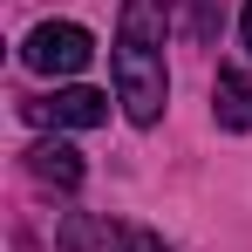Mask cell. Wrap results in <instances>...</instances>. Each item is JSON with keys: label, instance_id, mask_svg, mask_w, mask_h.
Returning a JSON list of instances; mask_svg holds the SVG:
<instances>
[{"label": "cell", "instance_id": "cell-1", "mask_svg": "<svg viewBox=\"0 0 252 252\" xmlns=\"http://www.w3.org/2000/svg\"><path fill=\"white\" fill-rule=\"evenodd\" d=\"M164 34H170V0H123V28H116V102L136 129H150L164 116L170 68H164Z\"/></svg>", "mask_w": 252, "mask_h": 252}, {"label": "cell", "instance_id": "cell-4", "mask_svg": "<svg viewBox=\"0 0 252 252\" xmlns=\"http://www.w3.org/2000/svg\"><path fill=\"white\" fill-rule=\"evenodd\" d=\"M62 246L68 252H164V239H150L143 225H116V218H68Z\"/></svg>", "mask_w": 252, "mask_h": 252}, {"label": "cell", "instance_id": "cell-3", "mask_svg": "<svg viewBox=\"0 0 252 252\" xmlns=\"http://www.w3.org/2000/svg\"><path fill=\"white\" fill-rule=\"evenodd\" d=\"M28 109V123H48V129H95L109 123V95L102 89H55V95H41V102H21Z\"/></svg>", "mask_w": 252, "mask_h": 252}, {"label": "cell", "instance_id": "cell-6", "mask_svg": "<svg viewBox=\"0 0 252 252\" xmlns=\"http://www.w3.org/2000/svg\"><path fill=\"white\" fill-rule=\"evenodd\" d=\"M211 116H218V129H252V75L218 68V82H211Z\"/></svg>", "mask_w": 252, "mask_h": 252}, {"label": "cell", "instance_id": "cell-5", "mask_svg": "<svg viewBox=\"0 0 252 252\" xmlns=\"http://www.w3.org/2000/svg\"><path fill=\"white\" fill-rule=\"evenodd\" d=\"M28 170H34L41 184H55V191H75V184H82V150L62 143V136H41V143L28 150Z\"/></svg>", "mask_w": 252, "mask_h": 252}, {"label": "cell", "instance_id": "cell-7", "mask_svg": "<svg viewBox=\"0 0 252 252\" xmlns=\"http://www.w3.org/2000/svg\"><path fill=\"white\" fill-rule=\"evenodd\" d=\"M239 34H246V55H252V0H246V14H239Z\"/></svg>", "mask_w": 252, "mask_h": 252}, {"label": "cell", "instance_id": "cell-2", "mask_svg": "<svg viewBox=\"0 0 252 252\" xmlns=\"http://www.w3.org/2000/svg\"><path fill=\"white\" fill-rule=\"evenodd\" d=\"M21 62L34 75H82L89 62H95V34H89L82 21H41L21 41Z\"/></svg>", "mask_w": 252, "mask_h": 252}]
</instances>
